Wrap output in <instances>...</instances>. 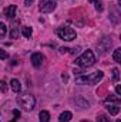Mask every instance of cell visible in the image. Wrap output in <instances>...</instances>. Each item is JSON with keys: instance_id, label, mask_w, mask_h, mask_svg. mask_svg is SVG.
Wrapping results in <instances>:
<instances>
[{"instance_id": "obj_9", "label": "cell", "mask_w": 121, "mask_h": 122, "mask_svg": "<svg viewBox=\"0 0 121 122\" xmlns=\"http://www.w3.org/2000/svg\"><path fill=\"white\" fill-rule=\"evenodd\" d=\"M105 109L110 112V115H117L120 112V107L117 104H105Z\"/></svg>"}, {"instance_id": "obj_27", "label": "cell", "mask_w": 121, "mask_h": 122, "mask_svg": "<svg viewBox=\"0 0 121 122\" xmlns=\"http://www.w3.org/2000/svg\"><path fill=\"white\" fill-rule=\"evenodd\" d=\"M116 92H117V95H121V87H120V85H117V87H116Z\"/></svg>"}, {"instance_id": "obj_19", "label": "cell", "mask_w": 121, "mask_h": 122, "mask_svg": "<svg viewBox=\"0 0 121 122\" xmlns=\"http://www.w3.org/2000/svg\"><path fill=\"white\" fill-rule=\"evenodd\" d=\"M0 92H7V82L4 80H0Z\"/></svg>"}, {"instance_id": "obj_17", "label": "cell", "mask_w": 121, "mask_h": 122, "mask_svg": "<svg viewBox=\"0 0 121 122\" xmlns=\"http://www.w3.org/2000/svg\"><path fill=\"white\" fill-rule=\"evenodd\" d=\"M113 58L116 62H121V48L114 50V54H113Z\"/></svg>"}, {"instance_id": "obj_22", "label": "cell", "mask_w": 121, "mask_h": 122, "mask_svg": "<svg viewBox=\"0 0 121 122\" xmlns=\"http://www.w3.org/2000/svg\"><path fill=\"white\" fill-rule=\"evenodd\" d=\"M97 122H110V118H107L105 115H98L97 117Z\"/></svg>"}, {"instance_id": "obj_13", "label": "cell", "mask_w": 121, "mask_h": 122, "mask_svg": "<svg viewBox=\"0 0 121 122\" xmlns=\"http://www.w3.org/2000/svg\"><path fill=\"white\" fill-rule=\"evenodd\" d=\"M71 117H73V114H71V112L64 111V112L60 115V118H59V122H68L70 119H71Z\"/></svg>"}, {"instance_id": "obj_12", "label": "cell", "mask_w": 121, "mask_h": 122, "mask_svg": "<svg viewBox=\"0 0 121 122\" xmlns=\"http://www.w3.org/2000/svg\"><path fill=\"white\" fill-rule=\"evenodd\" d=\"M105 104H120V97L118 95H113V94H110L107 98H105Z\"/></svg>"}, {"instance_id": "obj_29", "label": "cell", "mask_w": 121, "mask_h": 122, "mask_svg": "<svg viewBox=\"0 0 121 122\" xmlns=\"http://www.w3.org/2000/svg\"><path fill=\"white\" fill-rule=\"evenodd\" d=\"M81 122H90V121H86V119H84V121H81Z\"/></svg>"}, {"instance_id": "obj_7", "label": "cell", "mask_w": 121, "mask_h": 122, "mask_svg": "<svg viewBox=\"0 0 121 122\" xmlns=\"http://www.w3.org/2000/svg\"><path fill=\"white\" fill-rule=\"evenodd\" d=\"M43 61H44V56H43L41 53H34V54H31V64H33L36 68L41 67Z\"/></svg>"}, {"instance_id": "obj_10", "label": "cell", "mask_w": 121, "mask_h": 122, "mask_svg": "<svg viewBox=\"0 0 121 122\" xmlns=\"http://www.w3.org/2000/svg\"><path fill=\"white\" fill-rule=\"evenodd\" d=\"M19 24H20L19 20L13 23L11 30H10V38H17V37H19Z\"/></svg>"}, {"instance_id": "obj_28", "label": "cell", "mask_w": 121, "mask_h": 122, "mask_svg": "<svg viewBox=\"0 0 121 122\" xmlns=\"http://www.w3.org/2000/svg\"><path fill=\"white\" fill-rule=\"evenodd\" d=\"M33 1H34V0H24V4H26V6H31Z\"/></svg>"}, {"instance_id": "obj_6", "label": "cell", "mask_w": 121, "mask_h": 122, "mask_svg": "<svg viewBox=\"0 0 121 122\" xmlns=\"http://www.w3.org/2000/svg\"><path fill=\"white\" fill-rule=\"evenodd\" d=\"M111 46H113V41H111L108 37H103V38L98 41L97 48L100 50V54H105V53L111 48Z\"/></svg>"}, {"instance_id": "obj_11", "label": "cell", "mask_w": 121, "mask_h": 122, "mask_svg": "<svg viewBox=\"0 0 121 122\" xmlns=\"http://www.w3.org/2000/svg\"><path fill=\"white\" fill-rule=\"evenodd\" d=\"M10 87H11V90L14 92H20V90H22V85H20V81L17 80V78H13L11 81H10Z\"/></svg>"}, {"instance_id": "obj_15", "label": "cell", "mask_w": 121, "mask_h": 122, "mask_svg": "<svg viewBox=\"0 0 121 122\" xmlns=\"http://www.w3.org/2000/svg\"><path fill=\"white\" fill-rule=\"evenodd\" d=\"M22 34H23L26 38H30L31 34H33V30H31V27H22Z\"/></svg>"}, {"instance_id": "obj_16", "label": "cell", "mask_w": 121, "mask_h": 122, "mask_svg": "<svg viewBox=\"0 0 121 122\" xmlns=\"http://www.w3.org/2000/svg\"><path fill=\"white\" fill-rule=\"evenodd\" d=\"M90 3H94V7L97 11H101L103 10V1L101 0H90Z\"/></svg>"}, {"instance_id": "obj_18", "label": "cell", "mask_w": 121, "mask_h": 122, "mask_svg": "<svg viewBox=\"0 0 121 122\" xmlns=\"http://www.w3.org/2000/svg\"><path fill=\"white\" fill-rule=\"evenodd\" d=\"M113 81L114 82H118V80H120V70L118 68H113Z\"/></svg>"}, {"instance_id": "obj_8", "label": "cell", "mask_w": 121, "mask_h": 122, "mask_svg": "<svg viewBox=\"0 0 121 122\" xmlns=\"http://www.w3.org/2000/svg\"><path fill=\"white\" fill-rule=\"evenodd\" d=\"M16 13H17V6L16 4H10V6H7L4 9V14H6V17L9 20H13L16 17Z\"/></svg>"}, {"instance_id": "obj_24", "label": "cell", "mask_w": 121, "mask_h": 122, "mask_svg": "<svg viewBox=\"0 0 121 122\" xmlns=\"http://www.w3.org/2000/svg\"><path fill=\"white\" fill-rule=\"evenodd\" d=\"M6 58H7V53L3 48H0V60H6Z\"/></svg>"}, {"instance_id": "obj_23", "label": "cell", "mask_w": 121, "mask_h": 122, "mask_svg": "<svg viewBox=\"0 0 121 122\" xmlns=\"http://www.w3.org/2000/svg\"><path fill=\"white\" fill-rule=\"evenodd\" d=\"M20 115H22V114H20L19 109H14V111H13V117H14L13 119H14V121H19V119H20Z\"/></svg>"}, {"instance_id": "obj_2", "label": "cell", "mask_w": 121, "mask_h": 122, "mask_svg": "<svg viewBox=\"0 0 121 122\" xmlns=\"http://www.w3.org/2000/svg\"><path fill=\"white\" fill-rule=\"evenodd\" d=\"M103 75H104L103 71H95L90 75H80L76 78V84H80V85H83V84H98L103 80Z\"/></svg>"}, {"instance_id": "obj_30", "label": "cell", "mask_w": 121, "mask_h": 122, "mask_svg": "<svg viewBox=\"0 0 121 122\" xmlns=\"http://www.w3.org/2000/svg\"><path fill=\"white\" fill-rule=\"evenodd\" d=\"M117 122H121V121H120V119H117Z\"/></svg>"}, {"instance_id": "obj_14", "label": "cell", "mask_w": 121, "mask_h": 122, "mask_svg": "<svg viewBox=\"0 0 121 122\" xmlns=\"http://www.w3.org/2000/svg\"><path fill=\"white\" fill-rule=\"evenodd\" d=\"M40 122H50V114L47 111H40Z\"/></svg>"}, {"instance_id": "obj_31", "label": "cell", "mask_w": 121, "mask_h": 122, "mask_svg": "<svg viewBox=\"0 0 121 122\" xmlns=\"http://www.w3.org/2000/svg\"><path fill=\"white\" fill-rule=\"evenodd\" d=\"M10 122H16V121H14V119H13V121H10Z\"/></svg>"}, {"instance_id": "obj_20", "label": "cell", "mask_w": 121, "mask_h": 122, "mask_svg": "<svg viewBox=\"0 0 121 122\" xmlns=\"http://www.w3.org/2000/svg\"><path fill=\"white\" fill-rule=\"evenodd\" d=\"M6 31H7V27L4 23H0V37H4L6 36Z\"/></svg>"}, {"instance_id": "obj_26", "label": "cell", "mask_w": 121, "mask_h": 122, "mask_svg": "<svg viewBox=\"0 0 121 122\" xmlns=\"http://www.w3.org/2000/svg\"><path fill=\"white\" fill-rule=\"evenodd\" d=\"M68 50H70V48H67V47H61L60 48V54H67Z\"/></svg>"}, {"instance_id": "obj_5", "label": "cell", "mask_w": 121, "mask_h": 122, "mask_svg": "<svg viewBox=\"0 0 121 122\" xmlns=\"http://www.w3.org/2000/svg\"><path fill=\"white\" fill-rule=\"evenodd\" d=\"M56 7H57V1L56 0H40L38 10L41 13H51Z\"/></svg>"}, {"instance_id": "obj_3", "label": "cell", "mask_w": 121, "mask_h": 122, "mask_svg": "<svg viewBox=\"0 0 121 122\" xmlns=\"http://www.w3.org/2000/svg\"><path fill=\"white\" fill-rule=\"evenodd\" d=\"M94 62H95V56H94V53H93L91 50L84 51L80 57L76 58V64L80 65V67H84V68L94 65Z\"/></svg>"}, {"instance_id": "obj_21", "label": "cell", "mask_w": 121, "mask_h": 122, "mask_svg": "<svg viewBox=\"0 0 121 122\" xmlns=\"http://www.w3.org/2000/svg\"><path fill=\"white\" fill-rule=\"evenodd\" d=\"M76 102H77V104H80V105H81V108H88V105H90V104H88V101H83V99H77Z\"/></svg>"}, {"instance_id": "obj_25", "label": "cell", "mask_w": 121, "mask_h": 122, "mask_svg": "<svg viewBox=\"0 0 121 122\" xmlns=\"http://www.w3.org/2000/svg\"><path fill=\"white\" fill-rule=\"evenodd\" d=\"M80 50H81L80 47H74V48L71 50V54H73V56H76V54H78V53H80Z\"/></svg>"}, {"instance_id": "obj_4", "label": "cell", "mask_w": 121, "mask_h": 122, "mask_svg": "<svg viewBox=\"0 0 121 122\" xmlns=\"http://www.w3.org/2000/svg\"><path fill=\"white\" fill-rule=\"evenodd\" d=\"M56 33H57V36L60 37L61 40H64V41H73L77 37L76 30L71 29V27H60V29L56 30Z\"/></svg>"}, {"instance_id": "obj_1", "label": "cell", "mask_w": 121, "mask_h": 122, "mask_svg": "<svg viewBox=\"0 0 121 122\" xmlns=\"http://www.w3.org/2000/svg\"><path fill=\"white\" fill-rule=\"evenodd\" d=\"M17 104L24 109V111H33L34 109V105H36V99L34 97L30 94H19L17 98H16Z\"/></svg>"}]
</instances>
